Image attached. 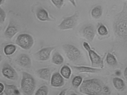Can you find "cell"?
Segmentation results:
<instances>
[{"label":"cell","mask_w":127,"mask_h":95,"mask_svg":"<svg viewBox=\"0 0 127 95\" xmlns=\"http://www.w3.org/2000/svg\"><path fill=\"white\" fill-rule=\"evenodd\" d=\"M103 87L100 81L96 78L83 81L80 87V92L86 95H101Z\"/></svg>","instance_id":"6da1fadb"},{"label":"cell","mask_w":127,"mask_h":95,"mask_svg":"<svg viewBox=\"0 0 127 95\" xmlns=\"http://www.w3.org/2000/svg\"><path fill=\"white\" fill-rule=\"evenodd\" d=\"M21 86L24 95H32L36 88L35 81L30 74L23 72Z\"/></svg>","instance_id":"7a4b0ae2"},{"label":"cell","mask_w":127,"mask_h":95,"mask_svg":"<svg viewBox=\"0 0 127 95\" xmlns=\"http://www.w3.org/2000/svg\"><path fill=\"white\" fill-rule=\"evenodd\" d=\"M115 32L120 38L127 40V18H122L117 19L114 24Z\"/></svg>","instance_id":"3957f363"},{"label":"cell","mask_w":127,"mask_h":95,"mask_svg":"<svg viewBox=\"0 0 127 95\" xmlns=\"http://www.w3.org/2000/svg\"><path fill=\"white\" fill-rule=\"evenodd\" d=\"M84 48L87 51L92 65L94 67H103V60L101 57L95 51L91 49L89 44L86 42L83 44Z\"/></svg>","instance_id":"277c9868"},{"label":"cell","mask_w":127,"mask_h":95,"mask_svg":"<svg viewBox=\"0 0 127 95\" xmlns=\"http://www.w3.org/2000/svg\"><path fill=\"white\" fill-rule=\"evenodd\" d=\"M16 44L23 49L28 50L33 45L34 40L31 35L27 33H22L17 37Z\"/></svg>","instance_id":"5b68a950"},{"label":"cell","mask_w":127,"mask_h":95,"mask_svg":"<svg viewBox=\"0 0 127 95\" xmlns=\"http://www.w3.org/2000/svg\"><path fill=\"white\" fill-rule=\"evenodd\" d=\"M63 49L67 57L69 60L74 62L81 57L80 51L75 46L71 44H64L63 45Z\"/></svg>","instance_id":"8992f818"},{"label":"cell","mask_w":127,"mask_h":95,"mask_svg":"<svg viewBox=\"0 0 127 95\" xmlns=\"http://www.w3.org/2000/svg\"><path fill=\"white\" fill-rule=\"evenodd\" d=\"M78 18V15L76 13L71 16L64 18L59 25V28L63 30L73 29L77 24Z\"/></svg>","instance_id":"52a82bcc"},{"label":"cell","mask_w":127,"mask_h":95,"mask_svg":"<svg viewBox=\"0 0 127 95\" xmlns=\"http://www.w3.org/2000/svg\"><path fill=\"white\" fill-rule=\"evenodd\" d=\"M1 72L5 77L12 80H16L18 75L15 70L9 64L5 63L2 68Z\"/></svg>","instance_id":"ba28073f"},{"label":"cell","mask_w":127,"mask_h":95,"mask_svg":"<svg viewBox=\"0 0 127 95\" xmlns=\"http://www.w3.org/2000/svg\"><path fill=\"white\" fill-rule=\"evenodd\" d=\"M95 33V27L92 24L86 25L81 30V34L83 37L90 42L93 41Z\"/></svg>","instance_id":"9c48e42d"},{"label":"cell","mask_w":127,"mask_h":95,"mask_svg":"<svg viewBox=\"0 0 127 95\" xmlns=\"http://www.w3.org/2000/svg\"><path fill=\"white\" fill-rule=\"evenodd\" d=\"M55 47H47L43 48L39 51L35 56L38 60L46 61L50 58L52 52L55 49Z\"/></svg>","instance_id":"30bf717a"},{"label":"cell","mask_w":127,"mask_h":95,"mask_svg":"<svg viewBox=\"0 0 127 95\" xmlns=\"http://www.w3.org/2000/svg\"><path fill=\"white\" fill-rule=\"evenodd\" d=\"M64 84V78L59 72L54 73L51 79V85L53 87H60Z\"/></svg>","instance_id":"8fae6325"},{"label":"cell","mask_w":127,"mask_h":95,"mask_svg":"<svg viewBox=\"0 0 127 95\" xmlns=\"http://www.w3.org/2000/svg\"><path fill=\"white\" fill-rule=\"evenodd\" d=\"M18 64L22 67L30 68L31 66V60L29 55L25 54L20 55L17 60Z\"/></svg>","instance_id":"7c38bea8"},{"label":"cell","mask_w":127,"mask_h":95,"mask_svg":"<svg viewBox=\"0 0 127 95\" xmlns=\"http://www.w3.org/2000/svg\"><path fill=\"white\" fill-rule=\"evenodd\" d=\"M36 15L37 19L41 21H52L47 11L42 7H39L36 10Z\"/></svg>","instance_id":"4fadbf2b"},{"label":"cell","mask_w":127,"mask_h":95,"mask_svg":"<svg viewBox=\"0 0 127 95\" xmlns=\"http://www.w3.org/2000/svg\"><path fill=\"white\" fill-rule=\"evenodd\" d=\"M4 93L6 95H21L17 87L15 85L4 84Z\"/></svg>","instance_id":"5bb4252c"},{"label":"cell","mask_w":127,"mask_h":95,"mask_svg":"<svg viewBox=\"0 0 127 95\" xmlns=\"http://www.w3.org/2000/svg\"><path fill=\"white\" fill-rule=\"evenodd\" d=\"M79 73H95L101 71L100 69L85 66H71Z\"/></svg>","instance_id":"9a60e30c"},{"label":"cell","mask_w":127,"mask_h":95,"mask_svg":"<svg viewBox=\"0 0 127 95\" xmlns=\"http://www.w3.org/2000/svg\"><path fill=\"white\" fill-rule=\"evenodd\" d=\"M39 77L45 80H50L51 78L50 70L48 68H43L39 69L37 71Z\"/></svg>","instance_id":"2e32d148"},{"label":"cell","mask_w":127,"mask_h":95,"mask_svg":"<svg viewBox=\"0 0 127 95\" xmlns=\"http://www.w3.org/2000/svg\"><path fill=\"white\" fill-rule=\"evenodd\" d=\"M18 31L15 25L10 24L4 32V34L7 38L11 39L16 35Z\"/></svg>","instance_id":"e0dca14e"},{"label":"cell","mask_w":127,"mask_h":95,"mask_svg":"<svg viewBox=\"0 0 127 95\" xmlns=\"http://www.w3.org/2000/svg\"><path fill=\"white\" fill-rule=\"evenodd\" d=\"M113 84L116 89L118 90H122L125 87V83L121 78L115 77L113 79Z\"/></svg>","instance_id":"ac0fdd59"},{"label":"cell","mask_w":127,"mask_h":95,"mask_svg":"<svg viewBox=\"0 0 127 95\" xmlns=\"http://www.w3.org/2000/svg\"><path fill=\"white\" fill-rule=\"evenodd\" d=\"M60 74L64 78L68 79L71 75L72 71L71 68L66 65H64L60 69Z\"/></svg>","instance_id":"d6986e66"},{"label":"cell","mask_w":127,"mask_h":95,"mask_svg":"<svg viewBox=\"0 0 127 95\" xmlns=\"http://www.w3.org/2000/svg\"><path fill=\"white\" fill-rule=\"evenodd\" d=\"M103 13V10L101 6H97L93 8L91 11L92 17L95 19L100 18Z\"/></svg>","instance_id":"ffe728a7"},{"label":"cell","mask_w":127,"mask_h":95,"mask_svg":"<svg viewBox=\"0 0 127 95\" xmlns=\"http://www.w3.org/2000/svg\"><path fill=\"white\" fill-rule=\"evenodd\" d=\"M52 63L57 65H60L64 62V59L63 56L58 52L54 54L52 57Z\"/></svg>","instance_id":"44dd1931"},{"label":"cell","mask_w":127,"mask_h":95,"mask_svg":"<svg viewBox=\"0 0 127 95\" xmlns=\"http://www.w3.org/2000/svg\"><path fill=\"white\" fill-rule=\"evenodd\" d=\"M106 61L108 65L112 66L116 65L118 64V61L116 58L112 54L108 53L106 58Z\"/></svg>","instance_id":"7402d4cb"},{"label":"cell","mask_w":127,"mask_h":95,"mask_svg":"<svg viewBox=\"0 0 127 95\" xmlns=\"http://www.w3.org/2000/svg\"><path fill=\"white\" fill-rule=\"evenodd\" d=\"M16 47L13 44H8L4 48L3 51L6 55H10L13 54L15 52Z\"/></svg>","instance_id":"603a6c76"},{"label":"cell","mask_w":127,"mask_h":95,"mask_svg":"<svg viewBox=\"0 0 127 95\" xmlns=\"http://www.w3.org/2000/svg\"><path fill=\"white\" fill-rule=\"evenodd\" d=\"M83 82V78L80 76H76L72 79V84L75 88H78L81 86Z\"/></svg>","instance_id":"cb8c5ba5"},{"label":"cell","mask_w":127,"mask_h":95,"mask_svg":"<svg viewBox=\"0 0 127 95\" xmlns=\"http://www.w3.org/2000/svg\"><path fill=\"white\" fill-rule=\"evenodd\" d=\"M48 87L45 85L42 86L36 91L35 95H48Z\"/></svg>","instance_id":"d4e9b609"},{"label":"cell","mask_w":127,"mask_h":95,"mask_svg":"<svg viewBox=\"0 0 127 95\" xmlns=\"http://www.w3.org/2000/svg\"><path fill=\"white\" fill-rule=\"evenodd\" d=\"M98 33L100 35L104 36L107 35L108 33V30L106 26L104 25H100L97 29Z\"/></svg>","instance_id":"484cf974"},{"label":"cell","mask_w":127,"mask_h":95,"mask_svg":"<svg viewBox=\"0 0 127 95\" xmlns=\"http://www.w3.org/2000/svg\"><path fill=\"white\" fill-rule=\"evenodd\" d=\"M54 5L57 8L60 9L63 6L64 0H51Z\"/></svg>","instance_id":"4316f807"},{"label":"cell","mask_w":127,"mask_h":95,"mask_svg":"<svg viewBox=\"0 0 127 95\" xmlns=\"http://www.w3.org/2000/svg\"><path fill=\"white\" fill-rule=\"evenodd\" d=\"M6 14L5 11L0 7V24H3L5 21Z\"/></svg>","instance_id":"83f0119b"},{"label":"cell","mask_w":127,"mask_h":95,"mask_svg":"<svg viewBox=\"0 0 127 95\" xmlns=\"http://www.w3.org/2000/svg\"><path fill=\"white\" fill-rule=\"evenodd\" d=\"M103 92L106 93H109L110 90L109 88L108 87L105 86L103 87Z\"/></svg>","instance_id":"f1b7e54d"},{"label":"cell","mask_w":127,"mask_h":95,"mask_svg":"<svg viewBox=\"0 0 127 95\" xmlns=\"http://www.w3.org/2000/svg\"><path fill=\"white\" fill-rule=\"evenodd\" d=\"M4 89V85L2 83H0V95L2 94Z\"/></svg>","instance_id":"f546056e"},{"label":"cell","mask_w":127,"mask_h":95,"mask_svg":"<svg viewBox=\"0 0 127 95\" xmlns=\"http://www.w3.org/2000/svg\"><path fill=\"white\" fill-rule=\"evenodd\" d=\"M74 6L76 7V2L75 0H68Z\"/></svg>","instance_id":"4dcf8cb0"},{"label":"cell","mask_w":127,"mask_h":95,"mask_svg":"<svg viewBox=\"0 0 127 95\" xmlns=\"http://www.w3.org/2000/svg\"><path fill=\"white\" fill-rule=\"evenodd\" d=\"M124 75L125 79L127 80V66L125 69L124 72Z\"/></svg>","instance_id":"1f68e13d"},{"label":"cell","mask_w":127,"mask_h":95,"mask_svg":"<svg viewBox=\"0 0 127 95\" xmlns=\"http://www.w3.org/2000/svg\"><path fill=\"white\" fill-rule=\"evenodd\" d=\"M67 89H65V90H62L61 92L60 93L59 95H65Z\"/></svg>","instance_id":"d6a6232c"},{"label":"cell","mask_w":127,"mask_h":95,"mask_svg":"<svg viewBox=\"0 0 127 95\" xmlns=\"http://www.w3.org/2000/svg\"><path fill=\"white\" fill-rule=\"evenodd\" d=\"M116 74L118 76H120L121 75V72L120 71H117L116 72Z\"/></svg>","instance_id":"836d02e7"},{"label":"cell","mask_w":127,"mask_h":95,"mask_svg":"<svg viewBox=\"0 0 127 95\" xmlns=\"http://www.w3.org/2000/svg\"><path fill=\"white\" fill-rule=\"evenodd\" d=\"M2 60V55H1V53L0 51V63Z\"/></svg>","instance_id":"e575fe53"},{"label":"cell","mask_w":127,"mask_h":95,"mask_svg":"<svg viewBox=\"0 0 127 95\" xmlns=\"http://www.w3.org/2000/svg\"><path fill=\"white\" fill-rule=\"evenodd\" d=\"M70 95H77V94H75V93H72V94H71Z\"/></svg>","instance_id":"d590c367"},{"label":"cell","mask_w":127,"mask_h":95,"mask_svg":"<svg viewBox=\"0 0 127 95\" xmlns=\"http://www.w3.org/2000/svg\"><path fill=\"white\" fill-rule=\"evenodd\" d=\"M2 1H3V0H0V5L1 3H2Z\"/></svg>","instance_id":"8d00e7d4"},{"label":"cell","mask_w":127,"mask_h":95,"mask_svg":"<svg viewBox=\"0 0 127 95\" xmlns=\"http://www.w3.org/2000/svg\"><path fill=\"white\" fill-rule=\"evenodd\" d=\"M1 29V27H0V30Z\"/></svg>","instance_id":"74e56055"}]
</instances>
